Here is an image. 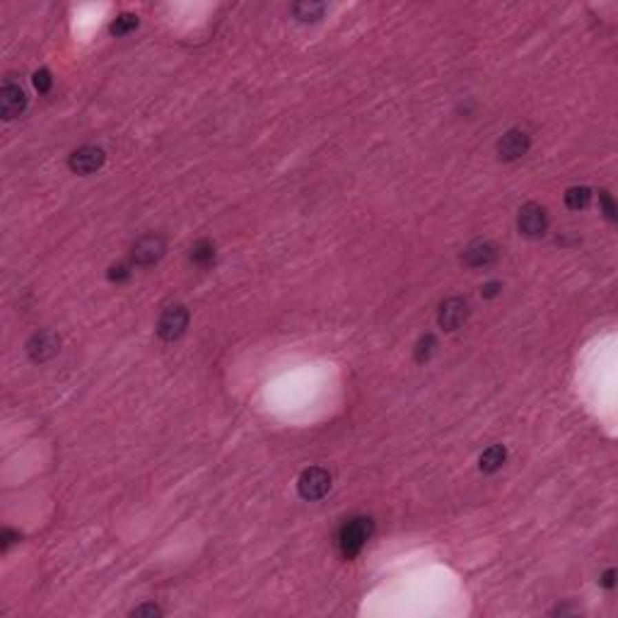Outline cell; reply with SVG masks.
<instances>
[{"instance_id": "obj_1", "label": "cell", "mask_w": 618, "mask_h": 618, "mask_svg": "<svg viewBox=\"0 0 618 618\" xmlns=\"http://www.w3.org/2000/svg\"><path fill=\"white\" fill-rule=\"evenodd\" d=\"M372 531H375V522L370 517H351L343 522V526L336 534V546L341 550L343 558H356L360 550L367 546Z\"/></svg>"}, {"instance_id": "obj_2", "label": "cell", "mask_w": 618, "mask_h": 618, "mask_svg": "<svg viewBox=\"0 0 618 618\" xmlns=\"http://www.w3.org/2000/svg\"><path fill=\"white\" fill-rule=\"evenodd\" d=\"M331 488V476H329L327 468L322 466H312V468H305L300 473V481H297V493H300L302 500H322L324 495L329 493Z\"/></svg>"}, {"instance_id": "obj_3", "label": "cell", "mask_w": 618, "mask_h": 618, "mask_svg": "<svg viewBox=\"0 0 618 618\" xmlns=\"http://www.w3.org/2000/svg\"><path fill=\"white\" fill-rule=\"evenodd\" d=\"M189 327V309L184 305H169L157 319V336L162 341H176Z\"/></svg>"}, {"instance_id": "obj_4", "label": "cell", "mask_w": 618, "mask_h": 618, "mask_svg": "<svg viewBox=\"0 0 618 618\" xmlns=\"http://www.w3.org/2000/svg\"><path fill=\"white\" fill-rule=\"evenodd\" d=\"M517 229H519V234H524L529 239H539L541 234H546V229H548V213H546L544 205H522L519 215H517Z\"/></svg>"}, {"instance_id": "obj_5", "label": "cell", "mask_w": 618, "mask_h": 618, "mask_svg": "<svg viewBox=\"0 0 618 618\" xmlns=\"http://www.w3.org/2000/svg\"><path fill=\"white\" fill-rule=\"evenodd\" d=\"M167 251V242L160 234H143L141 239H136L131 247V258L136 266H152L155 261H160Z\"/></svg>"}, {"instance_id": "obj_6", "label": "cell", "mask_w": 618, "mask_h": 618, "mask_svg": "<svg viewBox=\"0 0 618 618\" xmlns=\"http://www.w3.org/2000/svg\"><path fill=\"white\" fill-rule=\"evenodd\" d=\"M529 147H531L529 133L522 131V128H512V131H507L497 141V157L505 162H515L519 157H524L529 152Z\"/></svg>"}, {"instance_id": "obj_7", "label": "cell", "mask_w": 618, "mask_h": 618, "mask_svg": "<svg viewBox=\"0 0 618 618\" xmlns=\"http://www.w3.org/2000/svg\"><path fill=\"white\" fill-rule=\"evenodd\" d=\"M104 160H107V152H104L102 147H97V145H83V147H78L73 155H70L68 167L75 172V174L87 176V174H92V172L102 169Z\"/></svg>"}, {"instance_id": "obj_8", "label": "cell", "mask_w": 618, "mask_h": 618, "mask_svg": "<svg viewBox=\"0 0 618 618\" xmlns=\"http://www.w3.org/2000/svg\"><path fill=\"white\" fill-rule=\"evenodd\" d=\"M468 319V302L462 297H449L440 305L437 312V324L444 331H457L462 324H466Z\"/></svg>"}, {"instance_id": "obj_9", "label": "cell", "mask_w": 618, "mask_h": 618, "mask_svg": "<svg viewBox=\"0 0 618 618\" xmlns=\"http://www.w3.org/2000/svg\"><path fill=\"white\" fill-rule=\"evenodd\" d=\"M25 109H27L25 90H22L20 85L8 80V83L3 85V90H0V114H3V119H6V121H12V119L20 116Z\"/></svg>"}, {"instance_id": "obj_10", "label": "cell", "mask_w": 618, "mask_h": 618, "mask_svg": "<svg viewBox=\"0 0 618 618\" xmlns=\"http://www.w3.org/2000/svg\"><path fill=\"white\" fill-rule=\"evenodd\" d=\"M61 338L54 331H39L27 341V353L34 362H46L59 353Z\"/></svg>"}, {"instance_id": "obj_11", "label": "cell", "mask_w": 618, "mask_h": 618, "mask_svg": "<svg viewBox=\"0 0 618 618\" xmlns=\"http://www.w3.org/2000/svg\"><path fill=\"white\" fill-rule=\"evenodd\" d=\"M462 261L466 263L468 268H486L497 261V247L493 242H486V239H478V242L468 244V247L464 249Z\"/></svg>"}, {"instance_id": "obj_12", "label": "cell", "mask_w": 618, "mask_h": 618, "mask_svg": "<svg viewBox=\"0 0 618 618\" xmlns=\"http://www.w3.org/2000/svg\"><path fill=\"white\" fill-rule=\"evenodd\" d=\"M505 462H507V449L502 447V444H493V447H488L486 452L481 454L478 466H481L483 473H495V471H500Z\"/></svg>"}, {"instance_id": "obj_13", "label": "cell", "mask_w": 618, "mask_h": 618, "mask_svg": "<svg viewBox=\"0 0 618 618\" xmlns=\"http://www.w3.org/2000/svg\"><path fill=\"white\" fill-rule=\"evenodd\" d=\"M191 261L200 268H208L215 263V244L208 242V239H200L191 247Z\"/></svg>"}, {"instance_id": "obj_14", "label": "cell", "mask_w": 618, "mask_h": 618, "mask_svg": "<svg viewBox=\"0 0 618 618\" xmlns=\"http://www.w3.org/2000/svg\"><path fill=\"white\" fill-rule=\"evenodd\" d=\"M592 200V189L589 186H570L565 191V205L570 210H584Z\"/></svg>"}, {"instance_id": "obj_15", "label": "cell", "mask_w": 618, "mask_h": 618, "mask_svg": "<svg viewBox=\"0 0 618 618\" xmlns=\"http://www.w3.org/2000/svg\"><path fill=\"white\" fill-rule=\"evenodd\" d=\"M324 12H327L324 3H297V6H292V15L300 22H317Z\"/></svg>"}, {"instance_id": "obj_16", "label": "cell", "mask_w": 618, "mask_h": 618, "mask_svg": "<svg viewBox=\"0 0 618 618\" xmlns=\"http://www.w3.org/2000/svg\"><path fill=\"white\" fill-rule=\"evenodd\" d=\"M138 25H141V22H138V15H133V12H121V15L112 22L109 32H112L114 37H126V34H131L133 30H138Z\"/></svg>"}, {"instance_id": "obj_17", "label": "cell", "mask_w": 618, "mask_h": 618, "mask_svg": "<svg viewBox=\"0 0 618 618\" xmlns=\"http://www.w3.org/2000/svg\"><path fill=\"white\" fill-rule=\"evenodd\" d=\"M435 348H437V338H435L433 333H425V336H420L418 346H415V360H418V362L430 360V356L435 353Z\"/></svg>"}, {"instance_id": "obj_18", "label": "cell", "mask_w": 618, "mask_h": 618, "mask_svg": "<svg viewBox=\"0 0 618 618\" xmlns=\"http://www.w3.org/2000/svg\"><path fill=\"white\" fill-rule=\"evenodd\" d=\"M32 83H34V90L41 94H46L51 90V85H54V78H51L49 68H39L34 75H32Z\"/></svg>"}, {"instance_id": "obj_19", "label": "cell", "mask_w": 618, "mask_h": 618, "mask_svg": "<svg viewBox=\"0 0 618 618\" xmlns=\"http://www.w3.org/2000/svg\"><path fill=\"white\" fill-rule=\"evenodd\" d=\"M599 205H601V213L613 223V220H616L618 208H616V203H613V196L608 194V191H599Z\"/></svg>"}, {"instance_id": "obj_20", "label": "cell", "mask_w": 618, "mask_h": 618, "mask_svg": "<svg viewBox=\"0 0 618 618\" xmlns=\"http://www.w3.org/2000/svg\"><path fill=\"white\" fill-rule=\"evenodd\" d=\"M107 278L112 282H123V280H128V278H131V268H128L126 263H116V266L109 268Z\"/></svg>"}, {"instance_id": "obj_21", "label": "cell", "mask_w": 618, "mask_h": 618, "mask_svg": "<svg viewBox=\"0 0 618 618\" xmlns=\"http://www.w3.org/2000/svg\"><path fill=\"white\" fill-rule=\"evenodd\" d=\"M162 608L157 604H143V606H136L131 611V616H162Z\"/></svg>"}, {"instance_id": "obj_22", "label": "cell", "mask_w": 618, "mask_h": 618, "mask_svg": "<svg viewBox=\"0 0 618 618\" xmlns=\"http://www.w3.org/2000/svg\"><path fill=\"white\" fill-rule=\"evenodd\" d=\"M599 582H601V587L613 589V587H616V570H613V568L604 570V575H601V579H599Z\"/></svg>"}, {"instance_id": "obj_23", "label": "cell", "mask_w": 618, "mask_h": 618, "mask_svg": "<svg viewBox=\"0 0 618 618\" xmlns=\"http://www.w3.org/2000/svg\"><path fill=\"white\" fill-rule=\"evenodd\" d=\"M17 541H20V534H17V531L6 529V534H3V550H8L12 544H17Z\"/></svg>"}, {"instance_id": "obj_24", "label": "cell", "mask_w": 618, "mask_h": 618, "mask_svg": "<svg viewBox=\"0 0 618 618\" xmlns=\"http://www.w3.org/2000/svg\"><path fill=\"white\" fill-rule=\"evenodd\" d=\"M500 290H502V285H500V282H495V280H493V282H486V285L481 287L483 297H495Z\"/></svg>"}]
</instances>
